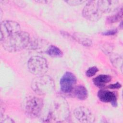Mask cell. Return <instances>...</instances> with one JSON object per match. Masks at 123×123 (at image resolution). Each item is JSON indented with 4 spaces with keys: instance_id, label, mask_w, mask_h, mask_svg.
Returning <instances> with one entry per match:
<instances>
[{
    "instance_id": "obj_1",
    "label": "cell",
    "mask_w": 123,
    "mask_h": 123,
    "mask_svg": "<svg viewBox=\"0 0 123 123\" xmlns=\"http://www.w3.org/2000/svg\"><path fill=\"white\" fill-rule=\"evenodd\" d=\"M30 41L29 34L20 31L0 41L3 48L7 51L13 52L27 48Z\"/></svg>"
},
{
    "instance_id": "obj_2",
    "label": "cell",
    "mask_w": 123,
    "mask_h": 123,
    "mask_svg": "<svg viewBox=\"0 0 123 123\" xmlns=\"http://www.w3.org/2000/svg\"><path fill=\"white\" fill-rule=\"evenodd\" d=\"M32 90L39 95H45L52 93L55 89L53 79L48 75L37 76L31 83Z\"/></svg>"
},
{
    "instance_id": "obj_3",
    "label": "cell",
    "mask_w": 123,
    "mask_h": 123,
    "mask_svg": "<svg viewBox=\"0 0 123 123\" xmlns=\"http://www.w3.org/2000/svg\"><path fill=\"white\" fill-rule=\"evenodd\" d=\"M43 107L42 99L38 97L29 96L27 97L23 104V108L25 114L29 117L35 118L41 113Z\"/></svg>"
},
{
    "instance_id": "obj_4",
    "label": "cell",
    "mask_w": 123,
    "mask_h": 123,
    "mask_svg": "<svg viewBox=\"0 0 123 123\" xmlns=\"http://www.w3.org/2000/svg\"><path fill=\"white\" fill-rule=\"evenodd\" d=\"M29 72L37 76L45 74L48 70V63L46 59L39 56L31 57L27 62Z\"/></svg>"
},
{
    "instance_id": "obj_5",
    "label": "cell",
    "mask_w": 123,
    "mask_h": 123,
    "mask_svg": "<svg viewBox=\"0 0 123 123\" xmlns=\"http://www.w3.org/2000/svg\"><path fill=\"white\" fill-rule=\"evenodd\" d=\"M83 16L86 19L96 22L99 20L102 14L96 0H89L86 4L82 11Z\"/></svg>"
},
{
    "instance_id": "obj_6",
    "label": "cell",
    "mask_w": 123,
    "mask_h": 123,
    "mask_svg": "<svg viewBox=\"0 0 123 123\" xmlns=\"http://www.w3.org/2000/svg\"><path fill=\"white\" fill-rule=\"evenodd\" d=\"M20 25L12 20H5L0 24V41L4 38L21 31Z\"/></svg>"
},
{
    "instance_id": "obj_7",
    "label": "cell",
    "mask_w": 123,
    "mask_h": 123,
    "mask_svg": "<svg viewBox=\"0 0 123 123\" xmlns=\"http://www.w3.org/2000/svg\"><path fill=\"white\" fill-rule=\"evenodd\" d=\"M66 101L63 99H60L57 100L54 104L52 111L50 112L49 115L50 119L57 120H64L66 119L68 111Z\"/></svg>"
},
{
    "instance_id": "obj_8",
    "label": "cell",
    "mask_w": 123,
    "mask_h": 123,
    "mask_svg": "<svg viewBox=\"0 0 123 123\" xmlns=\"http://www.w3.org/2000/svg\"><path fill=\"white\" fill-rule=\"evenodd\" d=\"M76 78L71 72H66L60 80V87L61 91L64 93L71 92L74 88L76 83Z\"/></svg>"
},
{
    "instance_id": "obj_9",
    "label": "cell",
    "mask_w": 123,
    "mask_h": 123,
    "mask_svg": "<svg viewBox=\"0 0 123 123\" xmlns=\"http://www.w3.org/2000/svg\"><path fill=\"white\" fill-rule=\"evenodd\" d=\"M75 118L79 122L84 123H92L95 122V117L92 112L87 108L78 107L74 111Z\"/></svg>"
},
{
    "instance_id": "obj_10",
    "label": "cell",
    "mask_w": 123,
    "mask_h": 123,
    "mask_svg": "<svg viewBox=\"0 0 123 123\" xmlns=\"http://www.w3.org/2000/svg\"><path fill=\"white\" fill-rule=\"evenodd\" d=\"M98 6L103 13H109L116 11L120 6L118 0H97Z\"/></svg>"
},
{
    "instance_id": "obj_11",
    "label": "cell",
    "mask_w": 123,
    "mask_h": 123,
    "mask_svg": "<svg viewBox=\"0 0 123 123\" xmlns=\"http://www.w3.org/2000/svg\"><path fill=\"white\" fill-rule=\"evenodd\" d=\"M98 97L99 99L102 102H110L114 107L117 106V97L114 92L101 89L98 91Z\"/></svg>"
},
{
    "instance_id": "obj_12",
    "label": "cell",
    "mask_w": 123,
    "mask_h": 123,
    "mask_svg": "<svg viewBox=\"0 0 123 123\" xmlns=\"http://www.w3.org/2000/svg\"><path fill=\"white\" fill-rule=\"evenodd\" d=\"M74 95L80 100H85L88 97L86 88L83 85H78L74 88Z\"/></svg>"
},
{
    "instance_id": "obj_13",
    "label": "cell",
    "mask_w": 123,
    "mask_h": 123,
    "mask_svg": "<svg viewBox=\"0 0 123 123\" xmlns=\"http://www.w3.org/2000/svg\"><path fill=\"white\" fill-rule=\"evenodd\" d=\"M111 79V76L106 74H100L93 79L94 84L99 87H103L106 84L110 82Z\"/></svg>"
},
{
    "instance_id": "obj_14",
    "label": "cell",
    "mask_w": 123,
    "mask_h": 123,
    "mask_svg": "<svg viewBox=\"0 0 123 123\" xmlns=\"http://www.w3.org/2000/svg\"><path fill=\"white\" fill-rule=\"evenodd\" d=\"M73 37L74 39L85 46L90 47L92 44V41L90 38L84 34L76 33Z\"/></svg>"
},
{
    "instance_id": "obj_15",
    "label": "cell",
    "mask_w": 123,
    "mask_h": 123,
    "mask_svg": "<svg viewBox=\"0 0 123 123\" xmlns=\"http://www.w3.org/2000/svg\"><path fill=\"white\" fill-rule=\"evenodd\" d=\"M46 53L52 57H61L62 56V52L57 47L54 45L49 46L46 51Z\"/></svg>"
},
{
    "instance_id": "obj_16",
    "label": "cell",
    "mask_w": 123,
    "mask_h": 123,
    "mask_svg": "<svg viewBox=\"0 0 123 123\" xmlns=\"http://www.w3.org/2000/svg\"><path fill=\"white\" fill-rule=\"evenodd\" d=\"M123 16V9L121 8L119 11L116 13L107 18V21L109 24L113 23L119 21Z\"/></svg>"
},
{
    "instance_id": "obj_17",
    "label": "cell",
    "mask_w": 123,
    "mask_h": 123,
    "mask_svg": "<svg viewBox=\"0 0 123 123\" xmlns=\"http://www.w3.org/2000/svg\"><path fill=\"white\" fill-rule=\"evenodd\" d=\"M98 71V68L96 66L91 67L86 71V74L87 77H92L94 76Z\"/></svg>"
},
{
    "instance_id": "obj_18",
    "label": "cell",
    "mask_w": 123,
    "mask_h": 123,
    "mask_svg": "<svg viewBox=\"0 0 123 123\" xmlns=\"http://www.w3.org/2000/svg\"><path fill=\"white\" fill-rule=\"evenodd\" d=\"M0 122L1 123H13L14 121L8 116H0Z\"/></svg>"
},
{
    "instance_id": "obj_19",
    "label": "cell",
    "mask_w": 123,
    "mask_h": 123,
    "mask_svg": "<svg viewBox=\"0 0 123 123\" xmlns=\"http://www.w3.org/2000/svg\"><path fill=\"white\" fill-rule=\"evenodd\" d=\"M65 2L67 3L68 4L73 5V6H75V5H78L82 4L84 2H85L86 1L84 0H68V1H65Z\"/></svg>"
},
{
    "instance_id": "obj_20",
    "label": "cell",
    "mask_w": 123,
    "mask_h": 123,
    "mask_svg": "<svg viewBox=\"0 0 123 123\" xmlns=\"http://www.w3.org/2000/svg\"><path fill=\"white\" fill-rule=\"evenodd\" d=\"M117 32V29H111V30H109L105 32H103L102 34L103 35H104V36H111V35H114L116 34Z\"/></svg>"
},
{
    "instance_id": "obj_21",
    "label": "cell",
    "mask_w": 123,
    "mask_h": 123,
    "mask_svg": "<svg viewBox=\"0 0 123 123\" xmlns=\"http://www.w3.org/2000/svg\"><path fill=\"white\" fill-rule=\"evenodd\" d=\"M122 86L121 84L119 82H117L115 84H111L108 86V87L111 89H119Z\"/></svg>"
},
{
    "instance_id": "obj_22",
    "label": "cell",
    "mask_w": 123,
    "mask_h": 123,
    "mask_svg": "<svg viewBox=\"0 0 123 123\" xmlns=\"http://www.w3.org/2000/svg\"><path fill=\"white\" fill-rule=\"evenodd\" d=\"M49 1H47V0H37V1H36V2H38V3H40V2H41V3H47V2H49Z\"/></svg>"
},
{
    "instance_id": "obj_23",
    "label": "cell",
    "mask_w": 123,
    "mask_h": 123,
    "mask_svg": "<svg viewBox=\"0 0 123 123\" xmlns=\"http://www.w3.org/2000/svg\"><path fill=\"white\" fill-rule=\"evenodd\" d=\"M122 24H123V23H122V22H121V23H120V25H119V27H120V28L122 29V27H123V25H122Z\"/></svg>"
}]
</instances>
